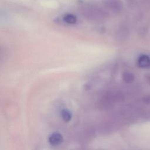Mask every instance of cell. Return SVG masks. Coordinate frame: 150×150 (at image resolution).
Listing matches in <instances>:
<instances>
[{"mask_svg": "<svg viewBox=\"0 0 150 150\" xmlns=\"http://www.w3.org/2000/svg\"><path fill=\"white\" fill-rule=\"evenodd\" d=\"M61 117L64 122H69L72 117L71 113L67 109H63L61 111Z\"/></svg>", "mask_w": 150, "mask_h": 150, "instance_id": "3957f363", "label": "cell"}, {"mask_svg": "<svg viewBox=\"0 0 150 150\" xmlns=\"http://www.w3.org/2000/svg\"><path fill=\"white\" fill-rule=\"evenodd\" d=\"M123 79L124 80L128 83H131L134 80V76L133 74L128 72H126L123 74Z\"/></svg>", "mask_w": 150, "mask_h": 150, "instance_id": "277c9868", "label": "cell"}, {"mask_svg": "<svg viewBox=\"0 0 150 150\" xmlns=\"http://www.w3.org/2000/svg\"><path fill=\"white\" fill-rule=\"evenodd\" d=\"M48 141L50 145L53 146H57L62 143V142L63 141V138L60 134L55 132L49 136Z\"/></svg>", "mask_w": 150, "mask_h": 150, "instance_id": "6da1fadb", "label": "cell"}, {"mask_svg": "<svg viewBox=\"0 0 150 150\" xmlns=\"http://www.w3.org/2000/svg\"><path fill=\"white\" fill-rule=\"evenodd\" d=\"M138 64L142 68L150 67V58L146 55L140 56L138 60Z\"/></svg>", "mask_w": 150, "mask_h": 150, "instance_id": "7a4b0ae2", "label": "cell"}, {"mask_svg": "<svg viewBox=\"0 0 150 150\" xmlns=\"http://www.w3.org/2000/svg\"><path fill=\"white\" fill-rule=\"evenodd\" d=\"M64 21L68 23L73 24L76 22V18L72 15H67L64 17Z\"/></svg>", "mask_w": 150, "mask_h": 150, "instance_id": "5b68a950", "label": "cell"}]
</instances>
